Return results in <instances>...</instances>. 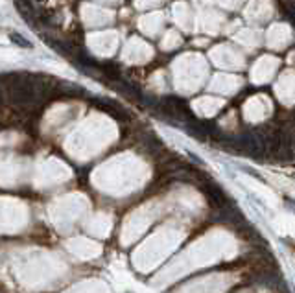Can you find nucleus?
<instances>
[{"mask_svg":"<svg viewBox=\"0 0 295 293\" xmlns=\"http://www.w3.org/2000/svg\"><path fill=\"white\" fill-rule=\"evenodd\" d=\"M94 103H96L98 109H102V111L109 113L113 118H117V120H120V122H124V120L129 118V115L124 111L122 107L118 105V103H115V101H111V100H96Z\"/></svg>","mask_w":295,"mask_h":293,"instance_id":"1","label":"nucleus"},{"mask_svg":"<svg viewBox=\"0 0 295 293\" xmlns=\"http://www.w3.org/2000/svg\"><path fill=\"white\" fill-rule=\"evenodd\" d=\"M282 4H284V8L288 10V8H295V0H280Z\"/></svg>","mask_w":295,"mask_h":293,"instance_id":"4","label":"nucleus"},{"mask_svg":"<svg viewBox=\"0 0 295 293\" xmlns=\"http://www.w3.org/2000/svg\"><path fill=\"white\" fill-rule=\"evenodd\" d=\"M10 39L13 41L15 45L22 46V48H31V43H30V41H26L24 37H22L21 33H17V31H11V33H10Z\"/></svg>","mask_w":295,"mask_h":293,"instance_id":"2","label":"nucleus"},{"mask_svg":"<svg viewBox=\"0 0 295 293\" xmlns=\"http://www.w3.org/2000/svg\"><path fill=\"white\" fill-rule=\"evenodd\" d=\"M286 13H288V19H290V22L295 26V8H288V10H286Z\"/></svg>","mask_w":295,"mask_h":293,"instance_id":"3","label":"nucleus"}]
</instances>
